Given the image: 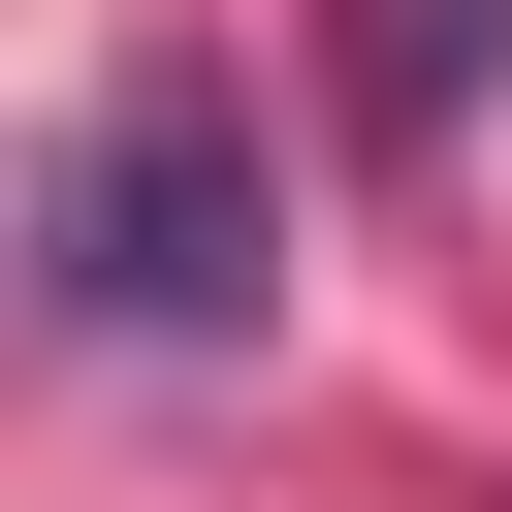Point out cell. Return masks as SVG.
Here are the masks:
<instances>
[{
  "instance_id": "obj_2",
  "label": "cell",
  "mask_w": 512,
  "mask_h": 512,
  "mask_svg": "<svg viewBox=\"0 0 512 512\" xmlns=\"http://www.w3.org/2000/svg\"><path fill=\"white\" fill-rule=\"evenodd\" d=\"M480 32H512V0H352V128H384V160H416V128H448V96H480Z\"/></svg>"
},
{
  "instance_id": "obj_1",
  "label": "cell",
  "mask_w": 512,
  "mask_h": 512,
  "mask_svg": "<svg viewBox=\"0 0 512 512\" xmlns=\"http://www.w3.org/2000/svg\"><path fill=\"white\" fill-rule=\"evenodd\" d=\"M32 288L96 320V352H256V288H288V160H256V64H96L64 96V160H32Z\"/></svg>"
}]
</instances>
